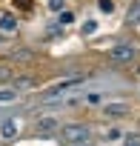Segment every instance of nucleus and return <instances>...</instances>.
<instances>
[{"label":"nucleus","mask_w":140,"mask_h":146,"mask_svg":"<svg viewBox=\"0 0 140 146\" xmlns=\"http://www.w3.org/2000/svg\"><path fill=\"white\" fill-rule=\"evenodd\" d=\"M57 20H60L63 26H72V23H75V15H72V12H60V17H57Z\"/></svg>","instance_id":"9d476101"},{"label":"nucleus","mask_w":140,"mask_h":146,"mask_svg":"<svg viewBox=\"0 0 140 146\" xmlns=\"http://www.w3.org/2000/svg\"><path fill=\"white\" fill-rule=\"evenodd\" d=\"M0 43H3V37H0Z\"/></svg>","instance_id":"aec40b11"},{"label":"nucleus","mask_w":140,"mask_h":146,"mask_svg":"<svg viewBox=\"0 0 140 146\" xmlns=\"http://www.w3.org/2000/svg\"><path fill=\"white\" fill-rule=\"evenodd\" d=\"M63 137H66V143H69V146L89 143L92 129H89V126H83V123H72V126H66V129H63Z\"/></svg>","instance_id":"f03ea898"},{"label":"nucleus","mask_w":140,"mask_h":146,"mask_svg":"<svg viewBox=\"0 0 140 146\" xmlns=\"http://www.w3.org/2000/svg\"><path fill=\"white\" fill-rule=\"evenodd\" d=\"M129 23H140V6H131L129 9Z\"/></svg>","instance_id":"f8f14e48"},{"label":"nucleus","mask_w":140,"mask_h":146,"mask_svg":"<svg viewBox=\"0 0 140 146\" xmlns=\"http://www.w3.org/2000/svg\"><path fill=\"white\" fill-rule=\"evenodd\" d=\"M97 6H100V12H112V9H114V3H112V0H100Z\"/></svg>","instance_id":"dca6fc26"},{"label":"nucleus","mask_w":140,"mask_h":146,"mask_svg":"<svg viewBox=\"0 0 140 146\" xmlns=\"http://www.w3.org/2000/svg\"><path fill=\"white\" fill-rule=\"evenodd\" d=\"M0 29H3V32H15L17 29V20L12 15H0Z\"/></svg>","instance_id":"0eeeda50"},{"label":"nucleus","mask_w":140,"mask_h":146,"mask_svg":"<svg viewBox=\"0 0 140 146\" xmlns=\"http://www.w3.org/2000/svg\"><path fill=\"white\" fill-rule=\"evenodd\" d=\"M32 86V78H15V89H29Z\"/></svg>","instance_id":"9b49d317"},{"label":"nucleus","mask_w":140,"mask_h":146,"mask_svg":"<svg viewBox=\"0 0 140 146\" xmlns=\"http://www.w3.org/2000/svg\"><path fill=\"white\" fill-rule=\"evenodd\" d=\"M49 9H63V0H49Z\"/></svg>","instance_id":"f3484780"},{"label":"nucleus","mask_w":140,"mask_h":146,"mask_svg":"<svg viewBox=\"0 0 140 146\" xmlns=\"http://www.w3.org/2000/svg\"><path fill=\"white\" fill-rule=\"evenodd\" d=\"M17 132H20L17 120H6L3 126H0V137H6V140H15V137H17Z\"/></svg>","instance_id":"39448f33"},{"label":"nucleus","mask_w":140,"mask_h":146,"mask_svg":"<svg viewBox=\"0 0 140 146\" xmlns=\"http://www.w3.org/2000/svg\"><path fill=\"white\" fill-rule=\"evenodd\" d=\"M77 146H89V143H77Z\"/></svg>","instance_id":"6ab92c4d"},{"label":"nucleus","mask_w":140,"mask_h":146,"mask_svg":"<svg viewBox=\"0 0 140 146\" xmlns=\"http://www.w3.org/2000/svg\"><path fill=\"white\" fill-rule=\"evenodd\" d=\"M83 80H86L83 75H75V78L57 80L54 86H49V89H46V95H43V103H60L63 98H69V95H75L77 89H83V86H80Z\"/></svg>","instance_id":"f257e3e1"},{"label":"nucleus","mask_w":140,"mask_h":146,"mask_svg":"<svg viewBox=\"0 0 140 146\" xmlns=\"http://www.w3.org/2000/svg\"><path fill=\"white\" fill-rule=\"evenodd\" d=\"M17 100V89H0V103H15Z\"/></svg>","instance_id":"1a4fd4ad"},{"label":"nucleus","mask_w":140,"mask_h":146,"mask_svg":"<svg viewBox=\"0 0 140 146\" xmlns=\"http://www.w3.org/2000/svg\"><path fill=\"white\" fill-rule=\"evenodd\" d=\"M126 146H140V140H131V143H126Z\"/></svg>","instance_id":"a211bd4d"},{"label":"nucleus","mask_w":140,"mask_h":146,"mask_svg":"<svg viewBox=\"0 0 140 146\" xmlns=\"http://www.w3.org/2000/svg\"><path fill=\"white\" fill-rule=\"evenodd\" d=\"M60 123H57V117H40L37 120V132L40 135H49V132H54Z\"/></svg>","instance_id":"423d86ee"},{"label":"nucleus","mask_w":140,"mask_h":146,"mask_svg":"<svg viewBox=\"0 0 140 146\" xmlns=\"http://www.w3.org/2000/svg\"><path fill=\"white\" fill-rule=\"evenodd\" d=\"M32 57H34V52H32V49H15V52H12V60H17V63L32 60Z\"/></svg>","instance_id":"6e6552de"},{"label":"nucleus","mask_w":140,"mask_h":146,"mask_svg":"<svg viewBox=\"0 0 140 146\" xmlns=\"http://www.w3.org/2000/svg\"><path fill=\"white\" fill-rule=\"evenodd\" d=\"M109 60H112V63H131V60H134V49H131V46H114V49L109 52Z\"/></svg>","instance_id":"7ed1b4c3"},{"label":"nucleus","mask_w":140,"mask_h":146,"mask_svg":"<svg viewBox=\"0 0 140 146\" xmlns=\"http://www.w3.org/2000/svg\"><path fill=\"white\" fill-rule=\"evenodd\" d=\"M6 80H12V72L6 66H0V83H6Z\"/></svg>","instance_id":"4468645a"},{"label":"nucleus","mask_w":140,"mask_h":146,"mask_svg":"<svg viewBox=\"0 0 140 146\" xmlns=\"http://www.w3.org/2000/svg\"><path fill=\"white\" fill-rule=\"evenodd\" d=\"M106 137H109V140H120V137H123V132H120V129H109V132H106Z\"/></svg>","instance_id":"2eb2a0df"},{"label":"nucleus","mask_w":140,"mask_h":146,"mask_svg":"<svg viewBox=\"0 0 140 146\" xmlns=\"http://www.w3.org/2000/svg\"><path fill=\"white\" fill-rule=\"evenodd\" d=\"M103 115L106 117H123V115H129V106L126 103H106L103 106Z\"/></svg>","instance_id":"20e7f679"},{"label":"nucleus","mask_w":140,"mask_h":146,"mask_svg":"<svg viewBox=\"0 0 140 146\" xmlns=\"http://www.w3.org/2000/svg\"><path fill=\"white\" fill-rule=\"evenodd\" d=\"M94 32H97V23L94 20H86L83 23V35H94Z\"/></svg>","instance_id":"ddd939ff"}]
</instances>
